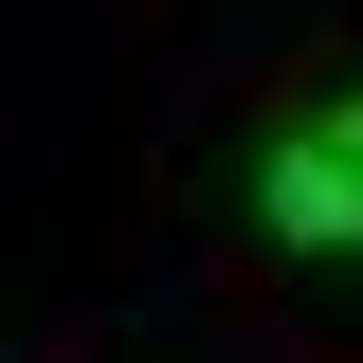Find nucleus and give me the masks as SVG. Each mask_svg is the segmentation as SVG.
<instances>
[{
	"label": "nucleus",
	"instance_id": "obj_1",
	"mask_svg": "<svg viewBox=\"0 0 363 363\" xmlns=\"http://www.w3.org/2000/svg\"><path fill=\"white\" fill-rule=\"evenodd\" d=\"M255 218L291 236V255H363V91H345V109H309V128H272Z\"/></svg>",
	"mask_w": 363,
	"mask_h": 363
}]
</instances>
